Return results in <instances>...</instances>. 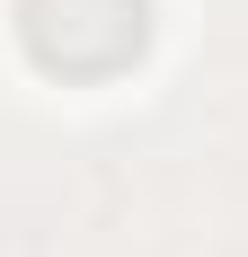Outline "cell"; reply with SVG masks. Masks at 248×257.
I'll return each instance as SVG.
<instances>
[{"label":"cell","mask_w":248,"mask_h":257,"mask_svg":"<svg viewBox=\"0 0 248 257\" xmlns=\"http://www.w3.org/2000/svg\"><path fill=\"white\" fill-rule=\"evenodd\" d=\"M18 45L53 80H106L142 62L151 0H18Z\"/></svg>","instance_id":"cell-1"}]
</instances>
